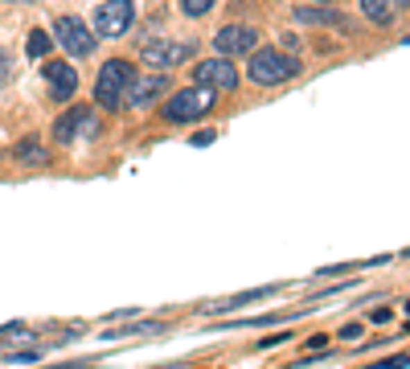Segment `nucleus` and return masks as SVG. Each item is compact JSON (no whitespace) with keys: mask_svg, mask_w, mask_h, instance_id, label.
Returning a JSON list of instances; mask_svg holds the SVG:
<instances>
[{"mask_svg":"<svg viewBox=\"0 0 410 369\" xmlns=\"http://www.w3.org/2000/svg\"><path fill=\"white\" fill-rule=\"evenodd\" d=\"M246 74H250V83H259V87H279V83H291V78L300 74V62L287 58V53H279V49H255Z\"/></svg>","mask_w":410,"mask_h":369,"instance_id":"nucleus-1","label":"nucleus"},{"mask_svg":"<svg viewBox=\"0 0 410 369\" xmlns=\"http://www.w3.org/2000/svg\"><path fill=\"white\" fill-rule=\"evenodd\" d=\"M214 103H218V91H214V87H205V83H197V87L177 91L169 103H164V119H169V123H193V119L210 115V111H214Z\"/></svg>","mask_w":410,"mask_h":369,"instance_id":"nucleus-2","label":"nucleus"},{"mask_svg":"<svg viewBox=\"0 0 410 369\" xmlns=\"http://www.w3.org/2000/svg\"><path fill=\"white\" fill-rule=\"evenodd\" d=\"M132 62H123V58H111L103 70H99V83H94V103L103 107V111H115L119 103H123V94H128V83H132Z\"/></svg>","mask_w":410,"mask_h":369,"instance_id":"nucleus-3","label":"nucleus"},{"mask_svg":"<svg viewBox=\"0 0 410 369\" xmlns=\"http://www.w3.org/2000/svg\"><path fill=\"white\" fill-rule=\"evenodd\" d=\"M136 21V4L132 0H107L94 8V33L99 37H123Z\"/></svg>","mask_w":410,"mask_h":369,"instance_id":"nucleus-4","label":"nucleus"},{"mask_svg":"<svg viewBox=\"0 0 410 369\" xmlns=\"http://www.w3.org/2000/svg\"><path fill=\"white\" fill-rule=\"evenodd\" d=\"M53 42L66 49V53H74V58H91L99 37H91L87 21H78V17H58V21H53Z\"/></svg>","mask_w":410,"mask_h":369,"instance_id":"nucleus-5","label":"nucleus"},{"mask_svg":"<svg viewBox=\"0 0 410 369\" xmlns=\"http://www.w3.org/2000/svg\"><path fill=\"white\" fill-rule=\"evenodd\" d=\"M139 58L148 62V66H156V70H164V66H181L193 58V42H169V37H156V42H144L139 46Z\"/></svg>","mask_w":410,"mask_h":369,"instance_id":"nucleus-6","label":"nucleus"},{"mask_svg":"<svg viewBox=\"0 0 410 369\" xmlns=\"http://www.w3.org/2000/svg\"><path fill=\"white\" fill-rule=\"evenodd\" d=\"M193 78L205 83V87H214V91H234V87H238V70H234V62H230L226 53L201 62V66L193 70Z\"/></svg>","mask_w":410,"mask_h":369,"instance_id":"nucleus-7","label":"nucleus"},{"mask_svg":"<svg viewBox=\"0 0 410 369\" xmlns=\"http://www.w3.org/2000/svg\"><path fill=\"white\" fill-rule=\"evenodd\" d=\"M46 83L53 103H70L74 91H78V70L70 62H46Z\"/></svg>","mask_w":410,"mask_h":369,"instance_id":"nucleus-8","label":"nucleus"},{"mask_svg":"<svg viewBox=\"0 0 410 369\" xmlns=\"http://www.w3.org/2000/svg\"><path fill=\"white\" fill-rule=\"evenodd\" d=\"M164 91H169V78H164V74H139V78L132 74L123 103H132V107H148V103H156Z\"/></svg>","mask_w":410,"mask_h":369,"instance_id":"nucleus-9","label":"nucleus"},{"mask_svg":"<svg viewBox=\"0 0 410 369\" xmlns=\"http://www.w3.org/2000/svg\"><path fill=\"white\" fill-rule=\"evenodd\" d=\"M83 132H94V119H91L87 107H70V111L53 123V139H58V144H74Z\"/></svg>","mask_w":410,"mask_h":369,"instance_id":"nucleus-10","label":"nucleus"},{"mask_svg":"<svg viewBox=\"0 0 410 369\" xmlns=\"http://www.w3.org/2000/svg\"><path fill=\"white\" fill-rule=\"evenodd\" d=\"M255 42H259V33H255V29H246V25H226V29L214 37L218 53H226V58H234V53H250Z\"/></svg>","mask_w":410,"mask_h":369,"instance_id":"nucleus-11","label":"nucleus"},{"mask_svg":"<svg viewBox=\"0 0 410 369\" xmlns=\"http://www.w3.org/2000/svg\"><path fill=\"white\" fill-rule=\"evenodd\" d=\"M17 164H25V169H46L49 164V148H42V139H21L17 144Z\"/></svg>","mask_w":410,"mask_h":369,"instance_id":"nucleus-12","label":"nucleus"},{"mask_svg":"<svg viewBox=\"0 0 410 369\" xmlns=\"http://www.w3.org/2000/svg\"><path fill=\"white\" fill-rule=\"evenodd\" d=\"M279 287H255V291H242V295H230V300H222V304H210L205 312L210 316H222V312H234V308H246L250 300H267V295H275Z\"/></svg>","mask_w":410,"mask_h":369,"instance_id":"nucleus-13","label":"nucleus"},{"mask_svg":"<svg viewBox=\"0 0 410 369\" xmlns=\"http://www.w3.org/2000/svg\"><path fill=\"white\" fill-rule=\"evenodd\" d=\"M296 21L300 25H336V29H345V17L336 8H296Z\"/></svg>","mask_w":410,"mask_h":369,"instance_id":"nucleus-14","label":"nucleus"},{"mask_svg":"<svg viewBox=\"0 0 410 369\" xmlns=\"http://www.w3.org/2000/svg\"><path fill=\"white\" fill-rule=\"evenodd\" d=\"M361 12L377 25H390L394 21V0H361Z\"/></svg>","mask_w":410,"mask_h":369,"instance_id":"nucleus-15","label":"nucleus"},{"mask_svg":"<svg viewBox=\"0 0 410 369\" xmlns=\"http://www.w3.org/2000/svg\"><path fill=\"white\" fill-rule=\"evenodd\" d=\"M49 42H53V37H49L46 29H33V33H29V58H46Z\"/></svg>","mask_w":410,"mask_h":369,"instance_id":"nucleus-16","label":"nucleus"},{"mask_svg":"<svg viewBox=\"0 0 410 369\" xmlns=\"http://www.w3.org/2000/svg\"><path fill=\"white\" fill-rule=\"evenodd\" d=\"M136 332H169V324L148 320V324H132V328H119V332H107V336H136Z\"/></svg>","mask_w":410,"mask_h":369,"instance_id":"nucleus-17","label":"nucleus"},{"mask_svg":"<svg viewBox=\"0 0 410 369\" xmlns=\"http://www.w3.org/2000/svg\"><path fill=\"white\" fill-rule=\"evenodd\" d=\"M214 4H218V0H181V12L185 17H205Z\"/></svg>","mask_w":410,"mask_h":369,"instance_id":"nucleus-18","label":"nucleus"},{"mask_svg":"<svg viewBox=\"0 0 410 369\" xmlns=\"http://www.w3.org/2000/svg\"><path fill=\"white\" fill-rule=\"evenodd\" d=\"M8 74H12V58L8 49H0V83H8Z\"/></svg>","mask_w":410,"mask_h":369,"instance_id":"nucleus-19","label":"nucleus"},{"mask_svg":"<svg viewBox=\"0 0 410 369\" xmlns=\"http://www.w3.org/2000/svg\"><path fill=\"white\" fill-rule=\"evenodd\" d=\"M341 336H345V341H357V336H361V324H345V332H341Z\"/></svg>","mask_w":410,"mask_h":369,"instance_id":"nucleus-20","label":"nucleus"},{"mask_svg":"<svg viewBox=\"0 0 410 369\" xmlns=\"http://www.w3.org/2000/svg\"><path fill=\"white\" fill-rule=\"evenodd\" d=\"M193 144H197V148H205V144H214V132H197V136H193Z\"/></svg>","mask_w":410,"mask_h":369,"instance_id":"nucleus-21","label":"nucleus"},{"mask_svg":"<svg viewBox=\"0 0 410 369\" xmlns=\"http://www.w3.org/2000/svg\"><path fill=\"white\" fill-rule=\"evenodd\" d=\"M394 8H410V0H394Z\"/></svg>","mask_w":410,"mask_h":369,"instance_id":"nucleus-22","label":"nucleus"},{"mask_svg":"<svg viewBox=\"0 0 410 369\" xmlns=\"http://www.w3.org/2000/svg\"><path fill=\"white\" fill-rule=\"evenodd\" d=\"M407 316H410V300H407Z\"/></svg>","mask_w":410,"mask_h":369,"instance_id":"nucleus-23","label":"nucleus"},{"mask_svg":"<svg viewBox=\"0 0 410 369\" xmlns=\"http://www.w3.org/2000/svg\"><path fill=\"white\" fill-rule=\"evenodd\" d=\"M17 4H29V0H17Z\"/></svg>","mask_w":410,"mask_h":369,"instance_id":"nucleus-24","label":"nucleus"},{"mask_svg":"<svg viewBox=\"0 0 410 369\" xmlns=\"http://www.w3.org/2000/svg\"><path fill=\"white\" fill-rule=\"evenodd\" d=\"M316 4H328V0H316Z\"/></svg>","mask_w":410,"mask_h":369,"instance_id":"nucleus-25","label":"nucleus"}]
</instances>
